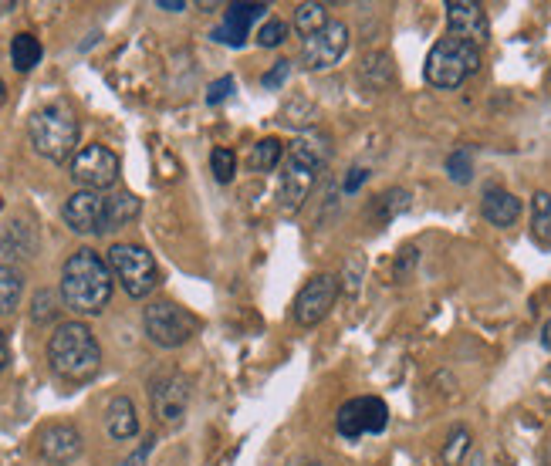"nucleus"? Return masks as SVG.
Masks as SVG:
<instances>
[{"instance_id": "obj_27", "label": "nucleus", "mask_w": 551, "mask_h": 466, "mask_svg": "<svg viewBox=\"0 0 551 466\" xmlns=\"http://www.w3.org/2000/svg\"><path fill=\"white\" fill-rule=\"evenodd\" d=\"M284 149L278 139H261L251 152V169H257V173H271L274 166L281 163Z\"/></svg>"}, {"instance_id": "obj_1", "label": "nucleus", "mask_w": 551, "mask_h": 466, "mask_svg": "<svg viewBox=\"0 0 551 466\" xmlns=\"http://www.w3.org/2000/svg\"><path fill=\"white\" fill-rule=\"evenodd\" d=\"M112 271L109 261L92 247H82L61 267V301L75 315H99L112 298Z\"/></svg>"}, {"instance_id": "obj_11", "label": "nucleus", "mask_w": 551, "mask_h": 466, "mask_svg": "<svg viewBox=\"0 0 551 466\" xmlns=\"http://www.w3.org/2000/svg\"><path fill=\"white\" fill-rule=\"evenodd\" d=\"M190 392H193V385L186 375L180 372L159 375V379L149 385V402H153V412L159 416V423H180L186 416V406H190Z\"/></svg>"}, {"instance_id": "obj_6", "label": "nucleus", "mask_w": 551, "mask_h": 466, "mask_svg": "<svg viewBox=\"0 0 551 466\" xmlns=\"http://www.w3.org/2000/svg\"><path fill=\"white\" fill-rule=\"evenodd\" d=\"M142 328L159 348H180L197 335V318L173 301H153L142 311Z\"/></svg>"}, {"instance_id": "obj_38", "label": "nucleus", "mask_w": 551, "mask_h": 466, "mask_svg": "<svg viewBox=\"0 0 551 466\" xmlns=\"http://www.w3.org/2000/svg\"><path fill=\"white\" fill-rule=\"evenodd\" d=\"M413 264H416V247H406L403 257H399V264H396V277H403Z\"/></svg>"}, {"instance_id": "obj_18", "label": "nucleus", "mask_w": 551, "mask_h": 466, "mask_svg": "<svg viewBox=\"0 0 551 466\" xmlns=\"http://www.w3.org/2000/svg\"><path fill=\"white\" fill-rule=\"evenodd\" d=\"M311 186H315V173L301 169L295 163L284 166V176H281V213H298L305 206Z\"/></svg>"}, {"instance_id": "obj_10", "label": "nucleus", "mask_w": 551, "mask_h": 466, "mask_svg": "<svg viewBox=\"0 0 551 466\" xmlns=\"http://www.w3.org/2000/svg\"><path fill=\"white\" fill-rule=\"evenodd\" d=\"M345 51H349V28L342 21H328L318 34L301 41V65L308 71H325L339 65Z\"/></svg>"}, {"instance_id": "obj_24", "label": "nucleus", "mask_w": 551, "mask_h": 466, "mask_svg": "<svg viewBox=\"0 0 551 466\" xmlns=\"http://www.w3.org/2000/svg\"><path fill=\"white\" fill-rule=\"evenodd\" d=\"M41 55H44L41 41L34 38V34H28V31L17 34V38L11 41V61H14L17 71H31L41 61Z\"/></svg>"}, {"instance_id": "obj_19", "label": "nucleus", "mask_w": 551, "mask_h": 466, "mask_svg": "<svg viewBox=\"0 0 551 466\" xmlns=\"http://www.w3.org/2000/svg\"><path fill=\"white\" fill-rule=\"evenodd\" d=\"M34 247H38V237H34L31 223L24 220H14L0 237V257L4 261H28V257H34Z\"/></svg>"}, {"instance_id": "obj_21", "label": "nucleus", "mask_w": 551, "mask_h": 466, "mask_svg": "<svg viewBox=\"0 0 551 466\" xmlns=\"http://www.w3.org/2000/svg\"><path fill=\"white\" fill-rule=\"evenodd\" d=\"M24 294V274L14 264H0V315H14Z\"/></svg>"}, {"instance_id": "obj_8", "label": "nucleus", "mask_w": 551, "mask_h": 466, "mask_svg": "<svg viewBox=\"0 0 551 466\" xmlns=\"http://www.w3.org/2000/svg\"><path fill=\"white\" fill-rule=\"evenodd\" d=\"M339 291H342V284L335 281L332 274H315L305 284V288L298 291L291 315H295V321L301 328H315L318 321H322L328 311L335 308V301H339Z\"/></svg>"}, {"instance_id": "obj_41", "label": "nucleus", "mask_w": 551, "mask_h": 466, "mask_svg": "<svg viewBox=\"0 0 551 466\" xmlns=\"http://www.w3.org/2000/svg\"><path fill=\"white\" fill-rule=\"evenodd\" d=\"M541 348L551 352V318L545 321V325H541Z\"/></svg>"}, {"instance_id": "obj_37", "label": "nucleus", "mask_w": 551, "mask_h": 466, "mask_svg": "<svg viewBox=\"0 0 551 466\" xmlns=\"http://www.w3.org/2000/svg\"><path fill=\"white\" fill-rule=\"evenodd\" d=\"M153 446H156V439H153V436H146V443H142L136 453H129L126 460H122L119 466H146L149 453H153Z\"/></svg>"}, {"instance_id": "obj_15", "label": "nucleus", "mask_w": 551, "mask_h": 466, "mask_svg": "<svg viewBox=\"0 0 551 466\" xmlns=\"http://www.w3.org/2000/svg\"><path fill=\"white\" fill-rule=\"evenodd\" d=\"M328 159H332V139H328L325 132H305V136H298L288 149V163L308 169V173L315 176L328 166Z\"/></svg>"}, {"instance_id": "obj_30", "label": "nucleus", "mask_w": 551, "mask_h": 466, "mask_svg": "<svg viewBox=\"0 0 551 466\" xmlns=\"http://www.w3.org/2000/svg\"><path fill=\"white\" fill-rule=\"evenodd\" d=\"M467 450H470V433H467L464 426H453L447 446H443V463H447V466H457V463L467 456Z\"/></svg>"}, {"instance_id": "obj_14", "label": "nucleus", "mask_w": 551, "mask_h": 466, "mask_svg": "<svg viewBox=\"0 0 551 466\" xmlns=\"http://www.w3.org/2000/svg\"><path fill=\"white\" fill-rule=\"evenodd\" d=\"M82 433H78L71 423H51V426H44L41 429V436H38V450L41 456L48 463H55V466H65L71 460H78L82 456Z\"/></svg>"}, {"instance_id": "obj_28", "label": "nucleus", "mask_w": 551, "mask_h": 466, "mask_svg": "<svg viewBox=\"0 0 551 466\" xmlns=\"http://www.w3.org/2000/svg\"><path fill=\"white\" fill-rule=\"evenodd\" d=\"M406 210H410V193H406V190H386L376 200V217L382 223L396 220L399 213H406Z\"/></svg>"}, {"instance_id": "obj_32", "label": "nucleus", "mask_w": 551, "mask_h": 466, "mask_svg": "<svg viewBox=\"0 0 551 466\" xmlns=\"http://www.w3.org/2000/svg\"><path fill=\"white\" fill-rule=\"evenodd\" d=\"M288 38V24L284 21H268L261 24V34H257V41H261V48H278V44Z\"/></svg>"}, {"instance_id": "obj_13", "label": "nucleus", "mask_w": 551, "mask_h": 466, "mask_svg": "<svg viewBox=\"0 0 551 466\" xmlns=\"http://www.w3.org/2000/svg\"><path fill=\"white\" fill-rule=\"evenodd\" d=\"M61 217H65L68 230L75 233H109L105 230V196L92 190H78L71 193L65 206H61Z\"/></svg>"}, {"instance_id": "obj_2", "label": "nucleus", "mask_w": 551, "mask_h": 466, "mask_svg": "<svg viewBox=\"0 0 551 466\" xmlns=\"http://www.w3.org/2000/svg\"><path fill=\"white\" fill-rule=\"evenodd\" d=\"M48 362L65 382H88L102 369V348L88 325L65 321L48 338Z\"/></svg>"}, {"instance_id": "obj_34", "label": "nucleus", "mask_w": 551, "mask_h": 466, "mask_svg": "<svg viewBox=\"0 0 551 466\" xmlns=\"http://www.w3.org/2000/svg\"><path fill=\"white\" fill-rule=\"evenodd\" d=\"M237 88V82H234V75H224V78H217L210 88H207V105H220L224 98L234 92Z\"/></svg>"}, {"instance_id": "obj_5", "label": "nucleus", "mask_w": 551, "mask_h": 466, "mask_svg": "<svg viewBox=\"0 0 551 466\" xmlns=\"http://www.w3.org/2000/svg\"><path fill=\"white\" fill-rule=\"evenodd\" d=\"M109 271L115 281L122 284V291L129 294V298H149V294L156 291L159 284V267L153 261V254H149L146 247L139 244H112L109 247Z\"/></svg>"}, {"instance_id": "obj_23", "label": "nucleus", "mask_w": 551, "mask_h": 466, "mask_svg": "<svg viewBox=\"0 0 551 466\" xmlns=\"http://www.w3.org/2000/svg\"><path fill=\"white\" fill-rule=\"evenodd\" d=\"M531 237L551 250V193L531 196Z\"/></svg>"}, {"instance_id": "obj_7", "label": "nucleus", "mask_w": 551, "mask_h": 466, "mask_svg": "<svg viewBox=\"0 0 551 466\" xmlns=\"http://www.w3.org/2000/svg\"><path fill=\"white\" fill-rule=\"evenodd\" d=\"M71 179H75L82 190H109L119 179V156L105 146H85L75 152L71 159Z\"/></svg>"}, {"instance_id": "obj_31", "label": "nucleus", "mask_w": 551, "mask_h": 466, "mask_svg": "<svg viewBox=\"0 0 551 466\" xmlns=\"http://www.w3.org/2000/svg\"><path fill=\"white\" fill-rule=\"evenodd\" d=\"M55 294L51 291H38L34 294V304H31V318L38 321V325H48V321L58 318V308H55Z\"/></svg>"}, {"instance_id": "obj_16", "label": "nucleus", "mask_w": 551, "mask_h": 466, "mask_svg": "<svg viewBox=\"0 0 551 466\" xmlns=\"http://www.w3.org/2000/svg\"><path fill=\"white\" fill-rule=\"evenodd\" d=\"M268 4H230L227 14H224V28L213 31V38L220 44H230V48H244L247 41V28L254 21H261Z\"/></svg>"}, {"instance_id": "obj_9", "label": "nucleus", "mask_w": 551, "mask_h": 466, "mask_svg": "<svg viewBox=\"0 0 551 466\" xmlns=\"http://www.w3.org/2000/svg\"><path fill=\"white\" fill-rule=\"evenodd\" d=\"M339 433L345 439H359L366 433H382L389 426V406L379 396H359L349 399L339 409V419H335Z\"/></svg>"}, {"instance_id": "obj_20", "label": "nucleus", "mask_w": 551, "mask_h": 466, "mask_svg": "<svg viewBox=\"0 0 551 466\" xmlns=\"http://www.w3.org/2000/svg\"><path fill=\"white\" fill-rule=\"evenodd\" d=\"M105 429L112 439H132L139 433V416L129 396H115L105 409Z\"/></svg>"}, {"instance_id": "obj_3", "label": "nucleus", "mask_w": 551, "mask_h": 466, "mask_svg": "<svg viewBox=\"0 0 551 466\" xmlns=\"http://www.w3.org/2000/svg\"><path fill=\"white\" fill-rule=\"evenodd\" d=\"M28 136L38 156L51 159V163H68L75 159L78 146V119L65 102H51L31 115Z\"/></svg>"}, {"instance_id": "obj_33", "label": "nucleus", "mask_w": 551, "mask_h": 466, "mask_svg": "<svg viewBox=\"0 0 551 466\" xmlns=\"http://www.w3.org/2000/svg\"><path fill=\"white\" fill-rule=\"evenodd\" d=\"M359 284H362V257L352 254V261H349V267H345V274H342V291L355 298V294H359Z\"/></svg>"}, {"instance_id": "obj_39", "label": "nucleus", "mask_w": 551, "mask_h": 466, "mask_svg": "<svg viewBox=\"0 0 551 466\" xmlns=\"http://www.w3.org/2000/svg\"><path fill=\"white\" fill-rule=\"evenodd\" d=\"M159 11H170V14H180V11H186V4L183 0H159Z\"/></svg>"}, {"instance_id": "obj_12", "label": "nucleus", "mask_w": 551, "mask_h": 466, "mask_svg": "<svg viewBox=\"0 0 551 466\" xmlns=\"http://www.w3.org/2000/svg\"><path fill=\"white\" fill-rule=\"evenodd\" d=\"M447 28L453 38L484 48L491 41V21L477 0H447Z\"/></svg>"}, {"instance_id": "obj_25", "label": "nucleus", "mask_w": 551, "mask_h": 466, "mask_svg": "<svg viewBox=\"0 0 551 466\" xmlns=\"http://www.w3.org/2000/svg\"><path fill=\"white\" fill-rule=\"evenodd\" d=\"M328 24V7L325 4H311V0H305V4L295 7V28L301 38H311V34H318Z\"/></svg>"}, {"instance_id": "obj_26", "label": "nucleus", "mask_w": 551, "mask_h": 466, "mask_svg": "<svg viewBox=\"0 0 551 466\" xmlns=\"http://www.w3.org/2000/svg\"><path fill=\"white\" fill-rule=\"evenodd\" d=\"M447 176L453 179V183L467 186L470 179H474V149H470V146L453 149L447 156Z\"/></svg>"}, {"instance_id": "obj_42", "label": "nucleus", "mask_w": 551, "mask_h": 466, "mask_svg": "<svg viewBox=\"0 0 551 466\" xmlns=\"http://www.w3.org/2000/svg\"><path fill=\"white\" fill-rule=\"evenodd\" d=\"M284 466H322L318 460H311V456H295V460H288Z\"/></svg>"}, {"instance_id": "obj_4", "label": "nucleus", "mask_w": 551, "mask_h": 466, "mask_svg": "<svg viewBox=\"0 0 551 466\" xmlns=\"http://www.w3.org/2000/svg\"><path fill=\"white\" fill-rule=\"evenodd\" d=\"M481 71V48L447 34L430 48L423 65V78L433 88H460L470 75Z\"/></svg>"}, {"instance_id": "obj_35", "label": "nucleus", "mask_w": 551, "mask_h": 466, "mask_svg": "<svg viewBox=\"0 0 551 466\" xmlns=\"http://www.w3.org/2000/svg\"><path fill=\"white\" fill-rule=\"evenodd\" d=\"M288 75H291V61H274V68L268 71V75H261V85L281 88L284 82H288Z\"/></svg>"}, {"instance_id": "obj_36", "label": "nucleus", "mask_w": 551, "mask_h": 466, "mask_svg": "<svg viewBox=\"0 0 551 466\" xmlns=\"http://www.w3.org/2000/svg\"><path fill=\"white\" fill-rule=\"evenodd\" d=\"M369 179V169L366 166H352L349 176L342 179V193H359V186Z\"/></svg>"}, {"instance_id": "obj_40", "label": "nucleus", "mask_w": 551, "mask_h": 466, "mask_svg": "<svg viewBox=\"0 0 551 466\" xmlns=\"http://www.w3.org/2000/svg\"><path fill=\"white\" fill-rule=\"evenodd\" d=\"M7 362H11V352H7V338H4V331H0V372L7 369Z\"/></svg>"}, {"instance_id": "obj_17", "label": "nucleus", "mask_w": 551, "mask_h": 466, "mask_svg": "<svg viewBox=\"0 0 551 466\" xmlns=\"http://www.w3.org/2000/svg\"><path fill=\"white\" fill-rule=\"evenodd\" d=\"M481 213L487 223H494V227H514L521 217V200L514 193L501 190V186H487Z\"/></svg>"}, {"instance_id": "obj_29", "label": "nucleus", "mask_w": 551, "mask_h": 466, "mask_svg": "<svg viewBox=\"0 0 551 466\" xmlns=\"http://www.w3.org/2000/svg\"><path fill=\"white\" fill-rule=\"evenodd\" d=\"M210 169H213V179L217 183H230L237 173V156H234V149H213L210 152Z\"/></svg>"}, {"instance_id": "obj_22", "label": "nucleus", "mask_w": 551, "mask_h": 466, "mask_svg": "<svg viewBox=\"0 0 551 466\" xmlns=\"http://www.w3.org/2000/svg\"><path fill=\"white\" fill-rule=\"evenodd\" d=\"M139 217V200L132 193H115L105 196V230L126 227L129 220Z\"/></svg>"}]
</instances>
